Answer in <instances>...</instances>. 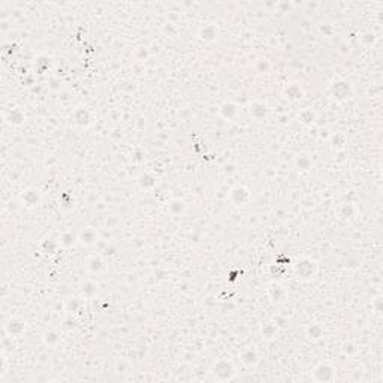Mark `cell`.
Returning a JSON list of instances; mask_svg holds the SVG:
<instances>
[{
  "mask_svg": "<svg viewBox=\"0 0 383 383\" xmlns=\"http://www.w3.org/2000/svg\"><path fill=\"white\" fill-rule=\"evenodd\" d=\"M237 373H238V371H237L235 364H234L231 359H228V358L217 359V361L211 365V368H210V374L213 376V379H214L215 382H220V383L234 380L235 376H237Z\"/></svg>",
  "mask_w": 383,
  "mask_h": 383,
  "instance_id": "1",
  "label": "cell"
},
{
  "mask_svg": "<svg viewBox=\"0 0 383 383\" xmlns=\"http://www.w3.org/2000/svg\"><path fill=\"white\" fill-rule=\"evenodd\" d=\"M319 271V265L311 257H301L294 263V274L301 282H311Z\"/></svg>",
  "mask_w": 383,
  "mask_h": 383,
  "instance_id": "2",
  "label": "cell"
},
{
  "mask_svg": "<svg viewBox=\"0 0 383 383\" xmlns=\"http://www.w3.org/2000/svg\"><path fill=\"white\" fill-rule=\"evenodd\" d=\"M337 379V368L328 361L317 362L311 370V380L316 383H333Z\"/></svg>",
  "mask_w": 383,
  "mask_h": 383,
  "instance_id": "3",
  "label": "cell"
},
{
  "mask_svg": "<svg viewBox=\"0 0 383 383\" xmlns=\"http://www.w3.org/2000/svg\"><path fill=\"white\" fill-rule=\"evenodd\" d=\"M326 93L336 102H346L353 96V87L347 80H336L328 85Z\"/></svg>",
  "mask_w": 383,
  "mask_h": 383,
  "instance_id": "4",
  "label": "cell"
},
{
  "mask_svg": "<svg viewBox=\"0 0 383 383\" xmlns=\"http://www.w3.org/2000/svg\"><path fill=\"white\" fill-rule=\"evenodd\" d=\"M228 199H229L231 204L235 205V207H246V205L250 202L252 195H250V190H249L246 186L237 184V186H234V187L229 190Z\"/></svg>",
  "mask_w": 383,
  "mask_h": 383,
  "instance_id": "5",
  "label": "cell"
},
{
  "mask_svg": "<svg viewBox=\"0 0 383 383\" xmlns=\"http://www.w3.org/2000/svg\"><path fill=\"white\" fill-rule=\"evenodd\" d=\"M26 333V322L21 317H9L5 322V334L9 339H20Z\"/></svg>",
  "mask_w": 383,
  "mask_h": 383,
  "instance_id": "6",
  "label": "cell"
},
{
  "mask_svg": "<svg viewBox=\"0 0 383 383\" xmlns=\"http://www.w3.org/2000/svg\"><path fill=\"white\" fill-rule=\"evenodd\" d=\"M266 297L272 304H283L288 299V289L280 283L272 282V283L268 285Z\"/></svg>",
  "mask_w": 383,
  "mask_h": 383,
  "instance_id": "7",
  "label": "cell"
},
{
  "mask_svg": "<svg viewBox=\"0 0 383 383\" xmlns=\"http://www.w3.org/2000/svg\"><path fill=\"white\" fill-rule=\"evenodd\" d=\"M20 201H21V204H23L26 208H36V207H39L41 202H42V193H41V190L36 189V187H29V189H26V190L21 193Z\"/></svg>",
  "mask_w": 383,
  "mask_h": 383,
  "instance_id": "8",
  "label": "cell"
},
{
  "mask_svg": "<svg viewBox=\"0 0 383 383\" xmlns=\"http://www.w3.org/2000/svg\"><path fill=\"white\" fill-rule=\"evenodd\" d=\"M249 114H250V117H252L253 120H256V122H263V120L268 117V114H269V108H268V105H266L265 102H262V100H255V102H252L250 106H249Z\"/></svg>",
  "mask_w": 383,
  "mask_h": 383,
  "instance_id": "9",
  "label": "cell"
},
{
  "mask_svg": "<svg viewBox=\"0 0 383 383\" xmlns=\"http://www.w3.org/2000/svg\"><path fill=\"white\" fill-rule=\"evenodd\" d=\"M74 122L80 128H87L93 122V114L87 106H77L74 111Z\"/></svg>",
  "mask_w": 383,
  "mask_h": 383,
  "instance_id": "10",
  "label": "cell"
},
{
  "mask_svg": "<svg viewBox=\"0 0 383 383\" xmlns=\"http://www.w3.org/2000/svg\"><path fill=\"white\" fill-rule=\"evenodd\" d=\"M240 359H241V364L244 367H249V368H253L259 364L260 361V355L256 349L253 347H246L241 353H240Z\"/></svg>",
  "mask_w": 383,
  "mask_h": 383,
  "instance_id": "11",
  "label": "cell"
},
{
  "mask_svg": "<svg viewBox=\"0 0 383 383\" xmlns=\"http://www.w3.org/2000/svg\"><path fill=\"white\" fill-rule=\"evenodd\" d=\"M325 334H326V330H325V326L320 322H313V323H308L305 326V336L311 341L322 340L325 337Z\"/></svg>",
  "mask_w": 383,
  "mask_h": 383,
  "instance_id": "12",
  "label": "cell"
},
{
  "mask_svg": "<svg viewBox=\"0 0 383 383\" xmlns=\"http://www.w3.org/2000/svg\"><path fill=\"white\" fill-rule=\"evenodd\" d=\"M279 331H280V326H279L274 320H266V322H263L262 326H260V336H262V339L266 340V341L274 340V339L277 337Z\"/></svg>",
  "mask_w": 383,
  "mask_h": 383,
  "instance_id": "13",
  "label": "cell"
},
{
  "mask_svg": "<svg viewBox=\"0 0 383 383\" xmlns=\"http://www.w3.org/2000/svg\"><path fill=\"white\" fill-rule=\"evenodd\" d=\"M199 38L204 42H214L218 38V27L213 23H207L199 29Z\"/></svg>",
  "mask_w": 383,
  "mask_h": 383,
  "instance_id": "14",
  "label": "cell"
},
{
  "mask_svg": "<svg viewBox=\"0 0 383 383\" xmlns=\"http://www.w3.org/2000/svg\"><path fill=\"white\" fill-rule=\"evenodd\" d=\"M42 341L48 347H57L62 341V336L57 330H54V328H48V330H45L43 334H42Z\"/></svg>",
  "mask_w": 383,
  "mask_h": 383,
  "instance_id": "15",
  "label": "cell"
},
{
  "mask_svg": "<svg viewBox=\"0 0 383 383\" xmlns=\"http://www.w3.org/2000/svg\"><path fill=\"white\" fill-rule=\"evenodd\" d=\"M99 240V234L94 228H84L78 232V243L83 246H93Z\"/></svg>",
  "mask_w": 383,
  "mask_h": 383,
  "instance_id": "16",
  "label": "cell"
},
{
  "mask_svg": "<svg viewBox=\"0 0 383 383\" xmlns=\"http://www.w3.org/2000/svg\"><path fill=\"white\" fill-rule=\"evenodd\" d=\"M5 119L12 126H21L26 122V114H24V111H23L21 108L15 106V108H11L9 111L6 113Z\"/></svg>",
  "mask_w": 383,
  "mask_h": 383,
  "instance_id": "17",
  "label": "cell"
},
{
  "mask_svg": "<svg viewBox=\"0 0 383 383\" xmlns=\"http://www.w3.org/2000/svg\"><path fill=\"white\" fill-rule=\"evenodd\" d=\"M285 97L289 99L291 102H297L301 100L304 97V88L298 84V83H291L285 87Z\"/></svg>",
  "mask_w": 383,
  "mask_h": 383,
  "instance_id": "18",
  "label": "cell"
},
{
  "mask_svg": "<svg viewBox=\"0 0 383 383\" xmlns=\"http://www.w3.org/2000/svg\"><path fill=\"white\" fill-rule=\"evenodd\" d=\"M218 114L225 120H232L238 114V105L235 102H223L218 108Z\"/></svg>",
  "mask_w": 383,
  "mask_h": 383,
  "instance_id": "19",
  "label": "cell"
},
{
  "mask_svg": "<svg viewBox=\"0 0 383 383\" xmlns=\"http://www.w3.org/2000/svg\"><path fill=\"white\" fill-rule=\"evenodd\" d=\"M85 266L91 274H100V272L103 271V268H105V260L99 255H91V256L87 257Z\"/></svg>",
  "mask_w": 383,
  "mask_h": 383,
  "instance_id": "20",
  "label": "cell"
},
{
  "mask_svg": "<svg viewBox=\"0 0 383 383\" xmlns=\"http://www.w3.org/2000/svg\"><path fill=\"white\" fill-rule=\"evenodd\" d=\"M99 289L97 285L93 280H85L80 288V297L81 299H93L97 295Z\"/></svg>",
  "mask_w": 383,
  "mask_h": 383,
  "instance_id": "21",
  "label": "cell"
},
{
  "mask_svg": "<svg viewBox=\"0 0 383 383\" xmlns=\"http://www.w3.org/2000/svg\"><path fill=\"white\" fill-rule=\"evenodd\" d=\"M78 243V234L72 232V231H65L60 237H59V246L63 249H69L74 247Z\"/></svg>",
  "mask_w": 383,
  "mask_h": 383,
  "instance_id": "22",
  "label": "cell"
},
{
  "mask_svg": "<svg viewBox=\"0 0 383 383\" xmlns=\"http://www.w3.org/2000/svg\"><path fill=\"white\" fill-rule=\"evenodd\" d=\"M316 119H317L316 113L313 111L311 108H304V109H301L299 114H298V120L304 126H313L316 123Z\"/></svg>",
  "mask_w": 383,
  "mask_h": 383,
  "instance_id": "23",
  "label": "cell"
},
{
  "mask_svg": "<svg viewBox=\"0 0 383 383\" xmlns=\"http://www.w3.org/2000/svg\"><path fill=\"white\" fill-rule=\"evenodd\" d=\"M295 167L299 172H308L313 168V162L308 154H298L295 159Z\"/></svg>",
  "mask_w": 383,
  "mask_h": 383,
  "instance_id": "24",
  "label": "cell"
},
{
  "mask_svg": "<svg viewBox=\"0 0 383 383\" xmlns=\"http://www.w3.org/2000/svg\"><path fill=\"white\" fill-rule=\"evenodd\" d=\"M138 184H139L141 189L150 190V189H153L157 184V180H156V177L151 172H144V174H141L138 177Z\"/></svg>",
  "mask_w": 383,
  "mask_h": 383,
  "instance_id": "25",
  "label": "cell"
},
{
  "mask_svg": "<svg viewBox=\"0 0 383 383\" xmlns=\"http://www.w3.org/2000/svg\"><path fill=\"white\" fill-rule=\"evenodd\" d=\"M187 210V205L183 199H172L168 204V213L172 215H183Z\"/></svg>",
  "mask_w": 383,
  "mask_h": 383,
  "instance_id": "26",
  "label": "cell"
},
{
  "mask_svg": "<svg viewBox=\"0 0 383 383\" xmlns=\"http://www.w3.org/2000/svg\"><path fill=\"white\" fill-rule=\"evenodd\" d=\"M346 144H347V138L341 132H336L330 138V145L333 150H343L346 147Z\"/></svg>",
  "mask_w": 383,
  "mask_h": 383,
  "instance_id": "27",
  "label": "cell"
},
{
  "mask_svg": "<svg viewBox=\"0 0 383 383\" xmlns=\"http://www.w3.org/2000/svg\"><path fill=\"white\" fill-rule=\"evenodd\" d=\"M59 247H60V246H59V241H54V240H51V238L43 240L42 244H41V250L45 252V253H54Z\"/></svg>",
  "mask_w": 383,
  "mask_h": 383,
  "instance_id": "28",
  "label": "cell"
},
{
  "mask_svg": "<svg viewBox=\"0 0 383 383\" xmlns=\"http://www.w3.org/2000/svg\"><path fill=\"white\" fill-rule=\"evenodd\" d=\"M255 69H256L257 74H269V71H271V63H269V60H266V59H259V60L256 62V65H255Z\"/></svg>",
  "mask_w": 383,
  "mask_h": 383,
  "instance_id": "29",
  "label": "cell"
},
{
  "mask_svg": "<svg viewBox=\"0 0 383 383\" xmlns=\"http://www.w3.org/2000/svg\"><path fill=\"white\" fill-rule=\"evenodd\" d=\"M66 308L68 311H72V313H78L80 308H81V301L80 298H71L66 301Z\"/></svg>",
  "mask_w": 383,
  "mask_h": 383,
  "instance_id": "30",
  "label": "cell"
},
{
  "mask_svg": "<svg viewBox=\"0 0 383 383\" xmlns=\"http://www.w3.org/2000/svg\"><path fill=\"white\" fill-rule=\"evenodd\" d=\"M353 213H355V208L349 204H344L340 210V215H343V217H350V215H353Z\"/></svg>",
  "mask_w": 383,
  "mask_h": 383,
  "instance_id": "31",
  "label": "cell"
}]
</instances>
